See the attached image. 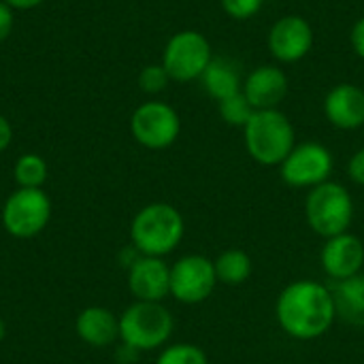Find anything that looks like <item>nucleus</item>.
Listing matches in <instances>:
<instances>
[{
	"label": "nucleus",
	"mask_w": 364,
	"mask_h": 364,
	"mask_svg": "<svg viewBox=\"0 0 364 364\" xmlns=\"http://www.w3.org/2000/svg\"><path fill=\"white\" fill-rule=\"evenodd\" d=\"M275 318L279 328L296 341L324 337L337 320L331 286L314 279H296L288 284L277 296Z\"/></svg>",
	"instance_id": "nucleus-1"
},
{
	"label": "nucleus",
	"mask_w": 364,
	"mask_h": 364,
	"mask_svg": "<svg viewBox=\"0 0 364 364\" xmlns=\"http://www.w3.org/2000/svg\"><path fill=\"white\" fill-rule=\"evenodd\" d=\"M183 235V215L168 203L145 205L141 211H136L130 224V241L141 256L164 258L179 247Z\"/></svg>",
	"instance_id": "nucleus-2"
},
{
	"label": "nucleus",
	"mask_w": 364,
	"mask_h": 364,
	"mask_svg": "<svg viewBox=\"0 0 364 364\" xmlns=\"http://www.w3.org/2000/svg\"><path fill=\"white\" fill-rule=\"evenodd\" d=\"M243 130L247 154L262 166H279L296 145L294 126L279 109L254 111Z\"/></svg>",
	"instance_id": "nucleus-3"
},
{
	"label": "nucleus",
	"mask_w": 364,
	"mask_h": 364,
	"mask_svg": "<svg viewBox=\"0 0 364 364\" xmlns=\"http://www.w3.org/2000/svg\"><path fill=\"white\" fill-rule=\"evenodd\" d=\"M173 328V314L162 303L134 301L119 316V341L141 354L164 348Z\"/></svg>",
	"instance_id": "nucleus-4"
},
{
	"label": "nucleus",
	"mask_w": 364,
	"mask_h": 364,
	"mask_svg": "<svg viewBox=\"0 0 364 364\" xmlns=\"http://www.w3.org/2000/svg\"><path fill=\"white\" fill-rule=\"evenodd\" d=\"M305 220L322 239L348 232L354 222V198L346 186L328 179L307 192Z\"/></svg>",
	"instance_id": "nucleus-5"
},
{
	"label": "nucleus",
	"mask_w": 364,
	"mask_h": 364,
	"mask_svg": "<svg viewBox=\"0 0 364 364\" xmlns=\"http://www.w3.org/2000/svg\"><path fill=\"white\" fill-rule=\"evenodd\" d=\"M51 220V200L43 188H17L2 207V226L15 239L41 235Z\"/></svg>",
	"instance_id": "nucleus-6"
},
{
	"label": "nucleus",
	"mask_w": 364,
	"mask_h": 364,
	"mask_svg": "<svg viewBox=\"0 0 364 364\" xmlns=\"http://www.w3.org/2000/svg\"><path fill=\"white\" fill-rule=\"evenodd\" d=\"M211 60V45L207 36L196 30H183L171 36L162 53V66L166 68L171 81L177 83L200 79Z\"/></svg>",
	"instance_id": "nucleus-7"
},
{
	"label": "nucleus",
	"mask_w": 364,
	"mask_h": 364,
	"mask_svg": "<svg viewBox=\"0 0 364 364\" xmlns=\"http://www.w3.org/2000/svg\"><path fill=\"white\" fill-rule=\"evenodd\" d=\"M335 160L328 147L316 141L299 143L279 164L282 179L296 190H311L331 179Z\"/></svg>",
	"instance_id": "nucleus-8"
},
{
	"label": "nucleus",
	"mask_w": 364,
	"mask_h": 364,
	"mask_svg": "<svg viewBox=\"0 0 364 364\" xmlns=\"http://www.w3.org/2000/svg\"><path fill=\"white\" fill-rule=\"evenodd\" d=\"M218 284L215 264L203 254L181 256L171 267V296L183 305L205 303Z\"/></svg>",
	"instance_id": "nucleus-9"
},
{
	"label": "nucleus",
	"mask_w": 364,
	"mask_h": 364,
	"mask_svg": "<svg viewBox=\"0 0 364 364\" xmlns=\"http://www.w3.org/2000/svg\"><path fill=\"white\" fill-rule=\"evenodd\" d=\"M130 130L139 145L147 149H166L171 147L179 132H181V119L177 111L160 100L143 102L130 117Z\"/></svg>",
	"instance_id": "nucleus-10"
},
{
	"label": "nucleus",
	"mask_w": 364,
	"mask_h": 364,
	"mask_svg": "<svg viewBox=\"0 0 364 364\" xmlns=\"http://www.w3.org/2000/svg\"><path fill=\"white\" fill-rule=\"evenodd\" d=\"M322 271L333 282H343L363 273L364 267V243L360 237L341 232L337 237L324 239V247L320 252Z\"/></svg>",
	"instance_id": "nucleus-11"
},
{
	"label": "nucleus",
	"mask_w": 364,
	"mask_h": 364,
	"mask_svg": "<svg viewBox=\"0 0 364 364\" xmlns=\"http://www.w3.org/2000/svg\"><path fill=\"white\" fill-rule=\"evenodd\" d=\"M314 47V30L301 15H286L277 19L269 32L271 55L279 62H299Z\"/></svg>",
	"instance_id": "nucleus-12"
},
{
	"label": "nucleus",
	"mask_w": 364,
	"mask_h": 364,
	"mask_svg": "<svg viewBox=\"0 0 364 364\" xmlns=\"http://www.w3.org/2000/svg\"><path fill=\"white\" fill-rule=\"evenodd\" d=\"M128 290L134 301L162 303L171 296V267L164 258L139 256L128 267Z\"/></svg>",
	"instance_id": "nucleus-13"
},
{
	"label": "nucleus",
	"mask_w": 364,
	"mask_h": 364,
	"mask_svg": "<svg viewBox=\"0 0 364 364\" xmlns=\"http://www.w3.org/2000/svg\"><path fill=\"white\" fill-rule=\"evenodd\" d=\"M243 94L256 111L277 109L288 94V77L279 66H258L247 75Z\"/></svg>",
	"instance_id": "nucleus-14"
},
{
	"label": "nucleus",
	"mask_w": 364,
	"mask_h": 364,
	"mask_svg": "<svg viewBox=\"0 0 364 364\" xmlns=\"http://www.w3.org/2000/svg\"><path fill=\"white\" fill-rule=\"evenodd\" d=\"M324 115L339 130L364 126V90L354 83L335 85L324 98Z\"/></svg>",
	"instance_id": "nucleus-15"
},
{
	"label": "nucleus",
	"mask_w": 364,
	"mask_h": 364,
	"mask_svg": "<svg viewBox=\"0 0 364 364\" xmlns=\"http://www.w3.org/2000/svg\"><path fill=\"white\" fill-rule=\"evenodd\" d=\"M75 333L90 348H109L119 339V318L107 307L92 305L77 316Z\"/></svg>",
	"instance_id": "nucleus-16"
},
{
	"label": "nucleus",
	"mask_w": 364,
	"mask_h": 364,
	"mask_svg": "<svg viewBox=\"0 0 364 364\" xmlns=\"http://www.w3.org/2000/svg\"><path fill=\"white\" fill-rule=\"evenodd\" d=\"M331 290L335 299L337 320L354 328H364V273L343 282H333Z\"/></svg>",
	"instance_id": "nucleus-17"
},
{
	"label": "nucleus",
	"mask_w": 364,
	"mask_h": 364,
	"mask_svg": "<svg viewBox=\"0 0 364 364\" xmlns=\"http://www.w3.org/2000/svg\"><path fill=\"white\" fill-rule=\"evenodd\" d=\"M200 79H203V85H205L207 94L213 96L218 102L243 92V83H241V77H239L237 68L230 66L222 58H213Z\"/></svg>",
	"instance_id": "nucleus-18"
},
{
	"label": "nucleus",
	"mask_w": 364,
	"mask_h": 364,
	"mask_svg": "<svg viewBox=\"0 0 364 364\" xmlns=\"http://www.w3.org/2000/svg\"><path fill=\"white\" fill-rule=\"evenodd\" d=\"M213 264H215L218 282L226 284V286H241V284H245L252 277V271H254V262H252L250 254L243 252V250H237V247L222 252L213 260Z\"/></svg>",
	"instance_id": "nucleus-19"
},
{
	"label": "nucleus",
	"mask_w": 364,
	"mask_h": 364,
	"mask_svg": "<svg viewBox=\"0 0 364 364\" xmlns=\"http://www.w3.org/2000/svg\"><path fill=\"white\" fill-rule=\"evenodd\" d=\"M47 175H49L47 162L36 154L19 156L13 168V177L19 188H43V183L47 181Z\"/></svg>",
	"instance_id": "nucleus-20"
},
{
	"label": "nucleus",
	"mask_w": 364,
	"mask_h": 364,
	"mask_svg": "<svg viewBox=\"0 0 364 364\" xmlns=\"http://www.w3.org/2000/svg\"><path fill=\"white\" fill-rule=\"evenodd\" d=\"M156 364H209V358L205 350L194 343H173L160 352Z\"/></svg>",
	"instance_id": "nucleus-21"
},
{
	"label": "nucleus",
	"mask_w": 364,
	"mask_h": 364,
	"mask_svg": "<svg viewBox=\"0 0 364 364\" xmlns=\"http://www.w3.org/2000/svg\"><path fill=\"white\" fill-rule=\"evenodd\" d=\"M254 111L256 109L250 105V100L245 98L243 92H239V94H235L230 98L220 100V115L230 126H243L245 128V124L252 119Z\"/></svg>",
	"instance_id": "nucleus-22"
},
{
	"label": "nucleus",
	"mask_w": 364,
	"mask_h": 364,
	"mask_svg": "<svg viewBox=\"0 0 364 364\" xmlns=\"http://www.w3.org/2000/svg\"><path fill=\"white\" fill-rule=\"evenodd\" d=\"M168 81H171V77H168V73H166V68L162 64H149L139 75V85L147 94L162 92L168 85Z\"/></svg>",
	"instance_id": "nucleus-23"
},
{
	"label": "nucleus",
	"mask_w": 364,
	"mask_h": 364,
	"mask_svg": "<svg viewBox=\"0 0 364 364\" xmlns=\"http://www.w3.org/2000/svg\"><path fill=\"white\" fill-rule=\"evenodd\" d=\"M264 0H222V9L232 19H250L262 9Z\"/></svg>",
	"instance_id": "nucleus-24"
},
{
	"label": "nucleus",
	"mask_w": 364,
	"mask_h": 364,
	"mask_svg": "<svg viewBox=\"0 0 364 364\" xmlns=\"http://www.w3.org/2000/svg\"><path fill=\"white\" fill-rule=\"evenodd\" d=\"M348 175H350V179H352L356 186H363L364 188V147L363 149H358V151L350 158Z\"/></svg>",
	"instance_id": "nucleus-25"
},
{
	"label": "nucleus",
	"mask_w": 364,
	"mask_h": 364,
	"mask_svg": "<svg viewBox=\"0 0 364 364\" xmlns=\"http://www.w3.org/2000/svg\"><path fill=\"white\" fill-rule=\"evenodd\" d=\"M13 23H15V17H13V9L4 2V0H0V43L11 34V30H13Z\"/></svg>",
	"instance_id": "nucleus-26"
},
{
	"label": "nucleus",
	"mask_w": 364,
	"mask_h": 364,
	"mask_svg": "<svg viewBox=\"0 0 364 364\" xmlns=\"http://www.w3.org/2000/svg\"><path fill=\"white\" fill-rule=\"evenodd\" d=\"M350 38H352V47H354L356 55L364 60V17H360V19L354 23L352 36H350Z\"/></svg>",
	"instance_id": "nucleus-27"
},
{
	"label": "nucleus",
	"mask_w": 364,
	"mask_h": 364,
	"mask_svg": "<svg viewBox=\"0 0 364 364\" xmlns=\"http://www.w3.org/2000/svg\"><path fill=\"white\" fill-rule=\"evenodd\" d=\"M11 139H13V128L9 124V119L4 115H0V154L11 145Z\"/></svg>",
	"instance_id": "nucleus-28"
},
{
	"label": "nucleus",
	"mask_w": 364,
	"mask_h": 364,
	"mask_svg": "<svg viewBox=\"0 0 364 364\" xmlns=\"http://www.w3.org/2000/svg\"><path fill=\"white\" fill-rule=\"evenodd\" d=\"M139 354H141V352H136V350H132V348H128V346H124V343L117 348V358H119V363L122 364H136Z\"/></svg>",
	"instance_id": "nucleus-29"
},
{
	"label": "nucleus",
	"mask_w": 364,
	"mask_h": 364,
	"mask_svg": "<svg viewBox=\"0 0 364 364\" xmlns=\"http://www.w3.org/2000/svg\"><path fill=\"white\" fill-rule=\"evenodd\" d=\"M11 9H34L38 4H43L45 0H4Z\"/></svg>",
	"instance_id": "nucleus-30"
},
{
	"label": "nucleus",
	"mask_w": 364,
	"mask_h": 364,
	"mask_svg": "<svg viewBox=\"0 0 364 364\" xmlns=\"http://www.w3.org/2000/svg\"><path fill=\"white\" fill-rule=\"evenodd\" d=\"M4 335H6V326H4V322H2V318H0V343H2V339H4Z\"/></svg>",
	"instance_id": "nucleus-31"
}]
</instances>
